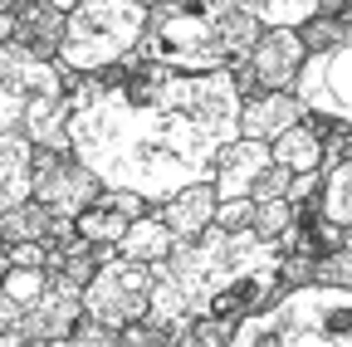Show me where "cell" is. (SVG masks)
I'll return each instance as SVG.
<instances>
[{"label": "cell", "instance_id": "cell-3", "mask_svg": "<svg viewBox=\"0 0 352 347\" xmlns=\"http://www.w3.org/2000/svg\"><path fill=\"white\" fill-rule=\"evenodd\" d=\"M254 34L259 25L240 10V0H157L147 5L132 54L182 74H210L245 64Z\"/></svg>", "mask_w": 352, "mask_h": 347}, {"label": "cell", "instance_id": "cell-13", "mask_svg": "<svg viewBox=\"0 0 352 347\" xmlns=\"http://www.w3.org/2000/svg\"><path fill=\"white\" fill-rule=\"evenodd\" d=\"M298 117H303V103L294 98V89H254L240 98V137L274 142Z\"/></svg>", "mask_w": 352, "mask_h": 347}, {"label": "cell", "instance_id": "cell-16", "mask_svg": "<svg viewBox=\"0 0 352 347\" xmlns=\"http://www.w3.org/2000/svg\"><path fill=\"white\" fill-rule=\"evenodd\" d=\"M20 133L30 137V147L69 152V108H64V93H39L25 108V117H20Z\"/></svg>", "mask_w": 352, "mask_h": 347}, {"label": "cell", "instance_id": "cell-23", "mask_svg": "<svg viewBox=\"0 0 352 347\" xmlns=\"http://www.w3.org/2000/svg\"><path fill=\"white\" fill-rule=\"evenodd\" d=\"M74 230H78L88 245H98V240H113V245H118V235L127 230V215H118L113 205L94 201V205H83V210L74 215Z\"/></svg>", "mask_w": 352, "mask_h": 347}, {"label": "cell", "instance_id": "cell-22", "mask_svg": "<svg viewBox=\"0 0 352 347\" xmlns=\"http://www.w3.org/2000/svg\"><path fill=\"white\" fill-rule=\"evenodd\" d=\"M240 10L259 30H298L314 15V0H240Z\"/></svg>", "mask_w": 352, "mask_h": 347}, {"label": "cell", "instance_id": "cell-4", "mask_svg": "<svg viewBox=\"0 0 352 347\" xmlns=\"http://www.w3.org/2000/svg\"><path fill=\"white\" fill-rule=\"evenodd\" d=\"M352 289L342 284H289L270 303L235 318V347H347Z\"/></svg>", "mask_w": 352, "mask_h": 347}, {"label": "cell", "instance_id": "cell-6", "mask_svg": "<svg viewBox=\"0 0 352 347\" xmlns=\"http://www.w3.org/2000/svg\"><path fill=\"white\" fill-rule=\"evenodd\" d=\"M147 284H152V269L142 259H127V254H113L94 269L78 293H83V313L98 318L108 328H127L147 313Z\"/></svg>", "mask_w": 352, "mask_h": 347}, {"label": "cell", "instance_id": "cell-15", "mask_svg": "<svg viewBox=\"0 0 352 347\" xmlns=\"http://www.w3.org/2000/svg\"><path fill=\"white\" fill-rule=\"evenodd\" d=\"M162 221H166V230L176 235V240H196L206 225H210V215H215V186L210 181H191V186H182V191H171L162 205H152Z\"/></svg>", "mask_w": 352, "mask_h": 347}, {"label": "cell", "instance_id": "cell-5", "mask_svg": "<svg viewBox=\"0 0 352 347\" xmlns=\"http://www.w3.org/2000/svg\"><path fill=\"white\" fill-rule=\"evenodd\" d=\"M142 25H147L142 0H78L74 10H64V39L54 59L74 74L118 64L122 54H132Z\"/></svg>", "mask_w": 352, "mask_h": 347}, {"label": "cell", "instance_id": "cell-11", "mask_svg": "<svg viewBox=\"0 0 352 347\" xmlns=\"http://www.w3.org/2000/svg\"><path fill=\"white\" fill-rule=\"evenodd\" d=\"M78 313H83L78 284L50 274V289H44L30 309H20V328L15 333H20V342H34V347H59V342H69V328H74Z\"/></svg>", "mask_w": 352, "mask_h": 347}, {"label": "cell", "instance_id": "cell-2", "mask_svg": "<svg viewBox=\"0 0 352 347\" xmlns=\"http://www.w3.org/2000/svg\"><path fill=\"white\" fill-rule=\"evenodd\" d=\"M166 265L186 293L191 318H240L284 289L279 245L254 230L206 225L196 240H171Z\"/></svg>", "mask_w": 352, "mask_h": 347}, {"label": "cell", "instance_id": "cell-12", "mask_svg": "<svg viewBox=\"0 0 352 347\" xmlns=\"http://www.w3.org/2000/svg\"><path fill=\"white\" fill-rule=\"evenodd\" d=\"M152 269V284H147V313H142V323H152V328H162L166 333V342L176 347H191V309H186V293H182V284H176V274H171V265L166 259H157V265H147Z\"/></svg>", "mask_w": 352, "mask_h": 347}, {"label": "cell", "instance_id": "cell-1", "mask_svg": "<svg viewBox=\"0 0 352 347\" xmlns=\"http://www.w3.org/2000/svg\"><path fill=\"white\" fill-rule=\"evenodd\" d=\"M64 108L69 152L103 186H127L152 205L191 181H210L220 142L240 133L230 69L182 74L138 54L74 74Z\"/></svg>", "mask_w": 352, "mask_h": 347}, {"label": "cell", "instance_id": "cell-19", "mask_svg": "<svg viewBox=\"0 0 352 347\" xmlns=\"http://www.w3.org/2000/svg\"><path fill=\"white\" fill-rule=\"evenodd\" d=\"M54 215H59V210H50L39 196H25V201H15L10 210H0V235H6V245H10V240H39V245H50Z\"/></svg>", "mask_w": 352, "mask_h": 347}, {"label": "cell", "instance_id": "cell-21", "mask_svg": "<svg viewBox=\"0 0 352 347\" xmlns=\"http://www.w3.org/2000/svg\"><path fill=\"white\" fill-rule=\"evenodd\" d=\"M318 147H323V142L308 133L303 117H298L294 127H284V133L270 142V157H274L279 166H289V171H314V166H318Z\"/></svg>", "mask_w": 352, "mask_h": 347}, {"label": "cell", "instance_id": "cell-37", "mask_svg": "<svg viewBox=\"0 0 352 347\" xmlns=\"http://www.w3.org/2000/svg\"><path fill=\"white\" fill-rule=\"evenodd\" d=\"M142 5H157V0H142Z\"/></svg>", "mask_w": 352, "mask_h": 347}, {"label": "cell", "instance_id": "cell-27", "mask_svg": "<svg viewBox=\"0 0 352 347\" xmlns=\"http://www.w3.org/2000/svg\"><path fill=\"white\" fill-rule=\"evenodd\" d=\"M308 279H314V284H342V289H352V249H323V254H314Z\"/></svg>", "mask_w": 352, "mask_h": 347}, {"label": "cell", "instance_id": "cell-36", "mask_svg": "<svg viewBox=\"0 0 352 347\" xmlns=\"http://www.w3.org/2000/svg\"><path fill=\"white\" fill-rule=\"evenodd\" d=\"M10 5H20V0H0V10H10Z\"/></svg>", "mask_w": 352, "mask_h": 347}, {"label": "cell", "instance_id": "cell-30", "mask_svg": "<svg viewBox=\"0 0 352 347\" xmlns=\"http://www.w3.org/2000/svg\"><path fill=\"white\" fill-rule=\"evenodd\" d=\"M235 337V318H196L191 323V347H226Z\"/></svg>", "mask_w": 352, "mask_h": 347}, {"label": "cell", "instance_id": "cell-34", "mask_svg": "<svg viewBox=\"0 0 352 347\" xmlns=\"http://www.w3.org/2000/svg\"><path fill=\"white\" fill-rule=\"evenodd\" d=\"M6 269H10V254H6V245H0V279H6Z\"/></svg>", "mask_w": 352, "mask_h": 347}, {"label": "cell", "instance_id": "cell-17", "mask_svg": "<svg viewBox=\"0 0 352 347\" xmlns=\"http://www.w3.org/2000/svg\"><path fill=\"white\" fill-rule=\"evenodd\" d=\"M30 137L20 127H0V210L30 196Z\"/></svg>", "mask_w": 352, "mask_h": 347}, {"label": "cell", "instance_id": "cell-32", "mask_svg": "<svg viewBox=\"0 0 352 347\" xmlns=\"http://www.w3.org/2000/svg\"><path fill=\"white\" fill-rule=\"evenodd\" d=\"M6 254H10V265H44V245L39 240H10Z\"/></svg>", "mask_w": 352, "mask_h": 347}, {"label": "cell", "instance_id": "cell-35", "mask_svg": "<svg viewBox=\"0 0 352 347\" xmlns=\"http://www.w3.org/2000/svg\"><path fill=\"white\" fill-rule=\"evenodd\" d=\"M54 5H59V10H74V5H78V0H54Z\"/></svg>", "mask_w": 352, "mask_h": 347}, {"label": "cell", "instance_id": "cell-18", "mask_svg": "<svg viewBox=\"0 0 352 347\" xmlns=\"http://www.w3.org/2000/svg\"><path fill=\"white\" fill-rule=\"evenodd\" d=\"M171 230H166V221L157 210H147V215H138V221H127V230L118 235V254H127V259H142V265H157V259H166V249H171Z\"/></svg>", "mask_w": 352, "mask_h": 347}, {"label": "cell", "instance_id": "cell-24", "mask_svg": "<svg viewBox=\"0 0 352 347\" xmlns=\"http://www.w3.org/2000/svg\"><path fill=\"white\" fill-rule=\"evenodd\" d=\"M303 49H333V45H352V15H308L298 25Z\"/></svg>", "mask_w": 352, "mask_h": 347}, {"label": "cell", "instance_id": "cell-28", "mask_svg": "<svg viewBox=\"0 0 352 347\" xmlns=\"http://www.w3.org/2000/svg\"><path fill=\"white\" fill-rule=\"evenodd\" d=\"M210 225L250 230V196H215V215H210Z\"/></svg>", "mask_w": 352, "mask_h": 347}, {"label": "cell", "instance_id": "cell-9", "mask_svg": "<svg viewBox=\"0 0 352 347\" xmlns=\"http://www.w3.org/2000/svg\"><path fill=\"white\" fill-rule=\"evenodd\" d=\"M103 191V181L88 171L74 152H54V147H34L30 152V196H39L59 215H78L83 205H94Z\"/></svg>", "mask_w": 352, "mask_h": 347}, {"label": "cell", "instance_id": "cell-20", "mask_svg": "<svg viewBox=\"0 0 352 347\" xmlns=\"http://www.w3.org/2000/svg\"><path fill=\"white\" fill-rule=\"evenodd\" d=\"M318 171H323V181H318L314 205L328 215V221L347 225L352 221V166L347 161H333V166H318Z\"/></svg>", "mask_w": 352, "mask_h": 347}, {"label": "cell", "instance_id": "cell-8", "mask_svg": "<svg viewBox=\"0 0 352 347\" xmlns=\"http://www.w3.org/2000/svg\"><path fill=\"white\" fill-rule=\"evenodd\" d=\"M74 69L59 59H34L15 45H0V127H20L25 108L39 93H64Z\"/></svg>", "mask_w": 352, "mask_h": 347}, {"label": "cell", "instance_id": "cell-31", "mask_svg": "<svg viewBox=\"0 0 352 347\" xmlns=\"http://www.w3.org/2000/svg\"><path fill=\"white\" fill-rule=\"evenodd\" d=\"M284 181H289V166H279V161H270L259 171V181H254V191H250V201H259V196H284Z\"/></svg>", "mask_w": 352, "mask_h": 347}, {"label": "cell", "instance_id": "cell-25", "mask_svg": "<svg viewBox=\"0 0 352 347\" xmlns=\"http://www.w3.org/2000/svg\"><path fill=\"white\" fill-rule=\"evenodd\" d=\"M44 289H50V269H44V265H10L6 279H0V298L20 303V309H30Z\"/></svg>", "mask_w": 352, "mask_h": 347}, {"label": "cell", "instance_id": "cell-7", "mask_svg": "<svg viewBox=\"0 0 352 347\" xmlns=\"http://www.w3.org/2000/svg\"><path fill=\"white\" fill-rule=\"evenodd\" d=\"M289 89L303 103V113H318V117H333V122H352V45L308 49Z\"/></svg>", "mask_w": 352, "mask_h": 347}, {"label": "cell", "instance_id": "cell-29", "mask_svg": "<svg viewBox=\"0 0 352 347\" xmlns=\"http://www.w3.org/2000/svg\"><path fill=\"white\" fill-rule=\"evenodd\" d=\"M69 342H83V347H113V342H118V328H108V323H98V318L78 313L74 328H69Z\"/></svg>", "mask_w": 352, "mask_h": 347}, {"label": "cell", "instance_id": "cell-10", "mask_svg": "<svg viewBox=\"0 0 352 347\" xmlns=\"http://www.w3.org/2000/svg\"><path fill=\"white\" fill-rule=\"evenodd\" d=\"M303 54L308 49H303L298 30H259L254 45H250V54H245V64L230 69L240 98L254 93V89H289L294 74H298V64H303Z\"/></svg>", "mask_w": 352, "mask_h": 347}, {"label": "cell", "instance_id": "cell-14", "mask_svg": "<svg viewBox=\"0 0 352 347\" xmlns=\"http://www.w3.org/2000/svg\"><path fill=\"white\" fill-rule=\"evenodd\" d=\"M59 39H64V10L54 0H20L15 5V34L10 45L34 54V59H54L59 54Z\"/></svg>", "mask_w": 352, "mask_h": 347}, {"label": "cell", "instance_id": "cell-26", "mask_svg": "<svg viewBox=\"0 0 352 347\" xmlns=\"http://www.w3.org/2000/svg\"><path fill=\"white\" fill-rule=\"evenodd\" d=\"M289 221H294V205H289L284 196H259V201H250V230H254V235L279 240V235L289 230Z\"/></svg>", "mask_w": 352, "mask_h": 347}, {"label": "cell", "instance_id": "cell-33", "mask_svg": "<svg viewBox=\"0 0 352 347\" xmlns=\"http://www.w3.org/2000/svg\"><path fill=\"white\" fill-rule=\"evenodd\" d=\"M10 34H15V5L0 10V45H10Z\"/></svg>", "mask_w": 352, "mask_h": 347}]
</instances>
